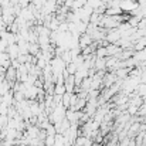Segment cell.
<instances>
[{"instance_id":"1","label":"cell","mask_w":146,"mask_h":146,"mask_svg":"<svg viewBox=\"0 0 146 146\" xmlns=\"http://www.w3.org/2000/svg\"><path fill=\"white\" fill-rule=\"evenodd\" d=\"M135 7H136V3H133V1H131V0H129V1L126 0V1L122 3V9H123V10H133Z\"/></svg>"}]
</instances>
